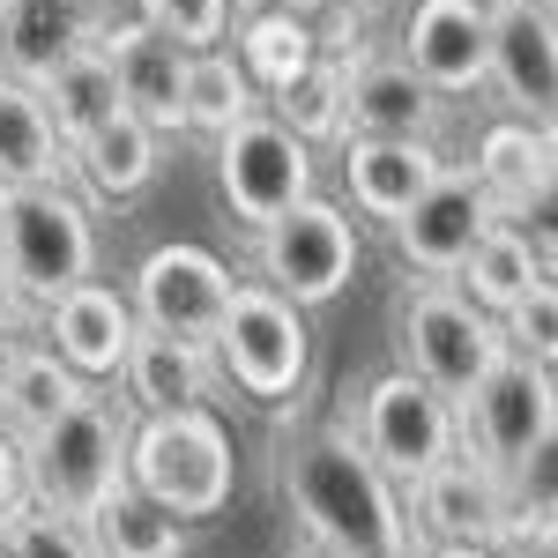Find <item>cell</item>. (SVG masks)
<instances>
[{
	"instance_id": "cell-1",
	"label": "cell",
	"mask_w": 558,
	"mask_h": 558,
	"mask_svg": "<svg viewBox=\"0 0 558 558\" xmlns=\"http://www.w3.org/2000/svg\"><path fill=\"white\" fill-rule=\"evenodd\" d=\"M283 492L291 514L320 551L343 558H417L425 536L402 507V484H387L380 462L350 439V425H313L283 439Z\"/></svg>"
},
{
	"instance_id": "cell-2",
	"label": "cell",
	"mask_w": 558,
	"mask_h": 558,
	"mask_svg": "<svg viewBox=\"0 0 558 558\" xmlns=\"http://www.w3.org/2000/svg\"><path fill=\"white\" fill-rule=\"evenodd\" d=\"M15 447H23V499L75 521L128 476V417L112 410V395H89V387L45 432L15 439Z\"/></svg>"
},
{
	"instance_id": "cell-3",
	"label": "cell",
	"mask_w": 558,
	"mask_h": 558,
	"mask_svg": "<svg viewBox=\"0 0 558 558\" xmlns=\"http://www.w3.org/2000/svg\"><path fill=\"white\" fill-rule=\"evenodd\" d=\"M128 484H142L157 507H172L179 521H209L231 507V484H239V462H231V432L202 410H157L128 432Z\"/></svg>"
},
{
	"instance_id": "cell-4",
	"label": "cell",
	"mask_w": 558,
	"mask_h": 558,
	"mask_svg": "<svg viewBox=\"0 0 558 558\" xmlns=\"http://www.w3.org/2000/svg\"><path fill=\"white\" fill-rule=\"evenodd\" d=\"M0 223H8V299H23L31 313L97 276V231L89 209L68 194V179L0 194Z\"/></svg>"
},
{
	"instance_id": "cell-5",
	"label": "cell",
	"mask_w": 558,
	"mask_h": 558,
	"mask_svg": "<svg viewBox=\"0 0 558 558\" xmlns=\"http://www.w3.org/2000/svg\"><path fill=\"white\" fill-rule=\"evenodd\" d=\"M209 350L223 357V380H239V395L254 402H291L313 365V336H305V305H291L268 283H231V299L216 313Z\"/></svg>"
},
{
	"instance_id": "cell-6",
	"label": "cell",
	"mask_w": 558,
	"mask_h": 558,
	"mask_svg": "<svg viewBox=\"0 0 558 558\" xmlns=\"http://www.w3.org/2000/svg\"><path fill=\"white\" fill-rule=\"evenodd\" d=\"M350 439L380 462L387 484H417L425 470H439L454 447H462V417H454V402L447 395H432L410 365H395L380 380L357 395V410H350Z\"/></svg>"
},
{
	"instance_id": "cell-7",
	"label": "cell",
	"mask_w": 558,
	"mask_h": 558,
	"mask_svg": "<svg viewBox=\"0 0 558 558\" xmlns=\"http://www.w3.org/2000/svg\"><path fill=\"white\" fill-rule=\"evenodd\" d=\"M357 216L343 202H320V194H305L291 209L276 216V223H260L254 231V268L268 291H283L291 305H328L350 291V276H357Z\"/></svg>"
},
{
	"instance_id": "cell-8",
	"label": "cell",
	"mask_w": 558,
	"mask_h": 558,
	"mask_svg": "<svg viewBox=\"0 0 558 558\" xmlns=\"http://www.w3.org/2000/svg\"><path fill=\"white\" fill-rule=\"evenodd\" d=\"M507 357V336H499V320L470 305L454 283H417L410 305H402V365L432 387V395H447L454 410L470 402V387L492 373Z\"/></svg>"
},
{
	"instance_id": "cell-9",
	"label": "cell",
	"mask_w": 558,
	"mask_h": 558,
	"mask_svg": "<svg viewBox=\"0 0 558 558\" xmlns=\"http://www.w3.org/2000/svg\"><path fill=\"white\" fill-rule=\"evenodd\" d=\"M470 425V454H484L492 470H529L544 462L558 439V380L544 357L507 350L484 380L470 387V402L454 410Z\"/></svg>"
},
{
	"instance_id": "cell-10",
	"label": "cell",
	"mask_w": 558,
	"mask_h": 558,
	"mask_svg": "<svg viewBox=\"0 0 558 558\" xmlns=\"http://www.w3.org/2000/svg\"><path fill=\"white\" fill-rule=\"evenodd\" d=\"M216 186H223L231 216L246 231H260L291 202L313 194V149L276 112H246V120H231V128L216 134Z\"/></svg>"
},
{
	"instance_id": "cell-11",
	"label": "cell",
	"mask_w": 558,
	"mask_h": 558,
	"mask_svg": "<svg viewBox=\"0 0 558 558\" xmlns=\"http://www.w3.org/2000/svg\"><path fill=\"white\" fill-rule=\"evenodd\" d=\"M484 83L514 120L551 128L558 105V15L544 0H484Z\"/></svg>"
},
{
	"instance_id": "cell-12",
	"label": "cell",
	"mask_w": 558,
	"mask_h": 558,
	"mask_svg": "<svg viewBox=\"0 0 558 558\" xmlns=\"http://www.w3.org/2000/svg\"><path fill=\"white\" fill-rule=\"evenodd\" d=\"M231 268L209 254V246H157V254H142L134 268V291H128V313L134 328H157V336H186V343H209L216 336V313L231 299Z\"/></svg>"
},
{
	"instance_id": "cell-13",
	"label": "cell",
	"mask_w": 558,
	"mask_h": 558,
	"mask_svg": "<svg viewBox=\"0 0 558 558\" xmlns=\"http://www.w3.org/2000/svg\"><path fill=\"white\" fill-rule=\"evenodd\" d=\"M492 223H499V209H492V194L476 186V172H454V165H447L410 209L387 223V239H395L402 268H417L425 283H454V268L470 260V246Z\"/></svg>"
},
{
	"instance_id": "cell-14",
	"label": "cell",
	"mask_w": 558,
	"mask_h": 558,
	"mask_svg": "<svg viewBox=\"0 0 558 558\" xmlns=\"http://www.w3.org/2000/svg\"><path fill=\"white\" fill-rule=\"evenodd\" d=\"M507 514H514L507 470H492L470 447H454L439 470H425L410 484V521H417V536H432V544H499L507 536Z\"/></svg>"
},
{
	"instance_id": "cell-15",
	"label": "cell",
	"mask_w": 558,
	"mask_h": 558,
	"mask_svg": "<svg viewBox=\"0 0 558 558\" xmlns=\"http://www.w3.org/2000/svg\"><path fill=\"white\" fill-rule=\"evenodd\" d=\"M97 52L120 83V112L149 120L157 134H186V45L149 31L142 15L97 23Z\"/></svg>"
},
{
	"instance_id": "cell-16",
	"label": "cell",
	"mask_w": 558,
	"mask_h": 558,
	"mask_svg": "<svg viewBox=\"0 0 558 558\" xmlns=\"http://www.w3.org/2000/svg\"><path fill=\"white\" fill-rule=\"evenodd\" d=\"M402 68L432 97L484 89V0H417L402 23Z\"/></svg>"
},
{
	"instance_id": "cell-17",
	"label": "cell",
	"mask_w": 558,
	"mask_h": 558,
	"mask_svg": "<svg viewBox=\"0 0 558 558\" xmlns=\"http://www.w3.org/2000/svg\"><path fill=\"white\" fill-rule=\"evenodd\" d=\"M45 328H52V357H60L75 380H112L120 357H128V343H134L128 291L83 276L75 291H60V299L45 305Z\"/></svg>"
},
{
	"instance_id": "cell-18",
	"label": "cell",
	"mask_w": 558,
	"mask_h": 558,
	"mask_svg": "<svg viewBox=\"0 0 558 558\" xmlns=\"http://www.w3.org/2000/svg\"><path fill=\"white\" fill-rule=\"evenodd\" d=\"M447 172L439 142H402V134H343V186H350V209L357 216H395L425 194L432 179Z\"/></svg>"
},
{
	"instance_id": "cell-19",
	"label": "cell",
	"mask_w": 558,
	"mask_h": 558,
	"mask_svg": "<svg viewBox=\"0 0 558 558\" xmlns=\"http://www.w3.org/2000/svg\"><path fill=\"white\" fill-rule=\"evenodd\" d=\"M97 0H0V75L45 83L68 52L97 45Z\"/></svg>"
},
{
	"instance_id": "cell-20",
	"label": "cell",
	"mask_w": 558,
	"mask_h": 558,
	"mask_svg": "<svg viewBox=\"0 0 558 558\" xmlns=\"http://www.w3.org/2000/svg\"><path fill=\"white\" fill-rule=\"evenodd\" d=\"M476 186L492 194L499 223L514 216H551V128L544 120H499V128L476 142Z\"/></svg>"
},
{
	"instance_id": "cell-21",
	"label": "cell",
	"mask_w": 558,
	"mask_h": 558,
	"mask_svg": "<svg viewBox=\"0 0 558 558\" xmlns=\"http://www.w3.org/2000/svg\"><path fill=\"white\" fill-rule=\"evenodd\" d=\"M112 380L128 387V402L142 417H157V410H202L209 387H216V365H209V343L134 328V343H128V357H120Z\"/></svg>"
},
{
	"instance_id": "cell-22",
	"label": "cell",
	"mask_w": 558,
	"mask_h": 558,
	"mask_svg": "<svg viewBox=\"0 0 558 558\" xmlns=\"http://www.w3.org/2000/svg\"><path fill=\"white\" fill-rule=\"evenodd\" d=\"M447 97H432L402 60H365L343 75V134H402V142H432L439 134Z\"/></svg>"
},
{
	"instance_id": "cell-23",
	"label": "cell",
	"mask_w": 558,
	"mask_h": 558,
	"mask_svg": "<svg viewBox=\"0 0 558 558\" xmlns=\"http://www.w3.org/2000/svg\"><path fill=\"white\" fill-rule=\"evenodd\" d=\"M165 149V134L149 128V120H134V112H112L105 128H89L75 149H68V172L89 186V202H134L149 179H157V157Z\"/></svg>"
},
{
	"instance_id": "cell-24",
	"label": "cell",
	"mask_w": 558,
	"mask_h": 558,
	"mask_svg": "<svg viewBox=\"0 0 558 558\" xmlns=\"http://www.w3.org/2000/svg\"><path fill=\"white\" fill-rule=\"evenodd\" d=\"M536 276H551V239H529L521 223H492V231L470 246V260L454 268V291L499 320Z\"/></svg>"
},
{
	"instance_id": "cell-25",
	"label": "cell",
	"mask_w": 558,
	"mask_h": 558,
	"mask_svg": "<svg viewBox=\"0 0 558 558\" xmlns=\"http://www.w3.org/2000/svg\"><path fill=\"white\" fill-rule=\"evenodd\" d=\"M83 529H89V544H97V558H186V521L172 507H157L128 476L83 514Z\"/></svg>"
},
{
	"instance_id": "cell-26",
	"label": "cell",
	"mask_w": 558,
	"mask_h": 558,
	"mask_svg": "<svg viewBox=\"0 0 558 558\" xmlns=\"http://www.w3.org/2000/svg\"><path fill=\"white\" fill-rule=\"evenodd\" d=\"M68 179V142L45 120V97L15 75H0V194Z\"/></svg>"
},
{
	"instance_id": "cell-27",
	"label": "cell",
	"mask_w": 558,
	"mask_h": 558,
	"mask_svg": "<svg viewBox=\"0 0 558 558\" xmlns=\"http://www.w3.org/2000/svg\"><path fill=\"white\" fill-rule=\"evenodd\" d=\"M45 97V120H52V134L75 149L89 128H105L112 112H120V83H112V68H105V52L97 45H83V52H68L45 83H31Z\"/></svg>"
},
{
	"instance_id": "cell-28",
	"label": "cell",
	"mask_w": 558,
	"mask_h": 558,
	"mask_svg": "<svg viewBox=\"0 0 558 558\" xmlns=\"http://www.w3.org/2000/svg\"><path fill=\"white\" fill-rule=\"evenodd\" d=\"M343 75H350V68L328 52V45H320L299 75H291V83H276L260 105H268L283 128L299 134L305 149H313V142H343Z\"/></svg>"
},
{
	"instance_id": "cell-29",
	"label": "cell",
	"mask_w": 558,
	"mask_h": 558,
	"mask_svg": "<svg viewBox=\"0 0 558 558\" xmlns=\"http://www.w3.org/2000/svg\"><path fill=\"white\" fill-rule=\"evenodd\" d=\"M313 52H320V31L305 23L299 8H254V15L239 23V52H231V60H239L246 83L268 97L276 83H291Z\"/></svg>"
},
{
	"instance_id": "cell-30",
	"label": "cell",
	"mask_w": 558,
	"mask_h": 558,
	"mask_svg": "<svg viewBox=\"0 0 558 558\" xmlns=\"http://www.w3.org/2000/svg\"><path fill=\"white\" fill-rule=\"evenodd\" d=\"M89 380H75L52 350H15V365H8V387H0V432L8 439H31L45 432Z\"/></svg>"
},
{
	"instance_id": "cell-31",
	"label": "cell",
	"mask_w": 558,
	"mask_h": 558,
	"mask_svg": "<svg viewBox=\"0 0 558 558\" xmlns=\"http://www.w3.org/2000/svg\"><path fill=\"white\" fill-rule=\"evenodd\" d=\"M260 112V89L246 83V68L231 60V45H202L186 52V134H223L231 120Z\"/></svg>"
},
{
	"instance_id": "cell-32",
	"label": "cell",
	"mask_w": 558,
	"mask_h": 558,
	"mask_svg": "<svg viewBox=\"0 0 558 558\" xmlns=\"http://www.w3.org/2000/svg\"><path fill=\"white\" fill-rule=\"evenodd\" d=\"M0 551L8 558H97V544H89V529L75 514H52L38 499H23V507L0 514Z\"/></svg>"
},
{
	"instance_id": "cell-33",
	"label": "cell",
	"mask_w": 558,
	"mask_h": 558,
	"mask_svg": "<svg viewBox=\"0 0 558 558\" xmlns=\"http://www.w3.org/2000/svg\"><path fill=\"white\" fill-rule=\"evenodd\" d=\"M134 15L149 31H165L172 45H186V52L231 38V0H134Z\"/></svg>"
},
{
	"instance_id": "cell-34",
	"label": "cell",
	"mask_w": 558,
	"mask_h": 558,
	"mask_svg": "<svg viewBox=\"0 0 558 558\" xmlns=\"http://www.w3.org/2000/svg\"><path fill=\"white\" fill-rule=\"evenodd\" d=\"M499 336H507V350L551 365V350H558V291H551V276H536V283L499 313Z\"/></svg>"
},
{
	"instance_id": "cell-35",
	"label": "cell",
	"mask_w": 558,
	"mask_h": 558,
	"mask_svg": "<svg viewBox=\"0 0 558 558\" xmlns=\"http://www.w3.org/2000/svg\"><path fill=\"white\" fill-rule=\"evenodd\" d=\"M8 507H23V447L0 432V514Z\"/></svg>"
},
{
	"instance_id": "cell-36",
	"label": "cell",
	"mask_w": 558,
	"mask_h": 558,
	"mask_svg": "<svg viewBox=\"0 0 558 558\" xmlns=\"http://www.w3.org/2000/svg\"><path fill=\"white\" fill-rule=\"evenodd\" d=\"M417 558H492V544H432V551Z\"/></svg>"
},
{
	"instance_id": "cell-37",
	"label": "cell",
	"mask_w": 558,
	"mask_h": 558,
	"mask_svg": "<svg viewBox=\"0 0 558 558\" xmlns=\"http://www.w3.org/2000/svg\"><path fill=\"white\" fill-rule=\"evenodd\" d=\"M8 305L15 299H8V223H0V313H8Z\"/></svg>"
},
{
	"instance_id": "cell-38",
	"label": "cell",
	"mask_w": 558,
	"mask_h": 558,
	"mask_svg": "<svg viewBox=\"0 0 558 558\" xmlns=\"http://www.w3.org/2000/svg\"><path fill=\"white\" fill-rule=\"evenodd\" d=\"M254 8H299V0H231V15H254Z\"/></svg>"
},
{
	"instance_id": "cell-39",
	"label": "cell",
	"mask_w": 558,
	"mask_h": 558,
	"mask_svg": "<svg viewBox=\"0 0 558 558\" xmlns=\"http://www.w3.org/2000/svg\"><path fill=\"white\" fill-rule=\"evenodd\" d=\"M15 350H23L15 336H0V387H8V365H15Z\"/></svg>"
},
{
	"instance_id": "cell-40",
	"label": "cell",
	"mask_w": 558,
	"mask_h": 558,
	"mask_svg": "<svg viewBox=\"0 0 558 558\" xmlns=\"http://www.w3.org/2000/svg\"><path fill=\"white\" fill-rule=\"evenodd\" d=\"M320 8H336V15H357V8H373V0H320Z\"/></svg>"
},
{
	"instance_id": "cell-41",
	"label": "cell",
	"mask_w": 558,
	"mask_h": 558,
	"mask_svg": "<svg viewBox=\"0 0 558 558\" xmlns=\"http://www.w3.org/2000/svg\"><path fill=\"white\" fill-rule=\"evenodd\" d=\"M492 558H544V551H499V544H492Z\"/></svg>"
},
{
	"instance_id": "cell-42",
	"label": "cell",
	"mask_w": 558,
	"mask_h": 558,
	"mask_svg": "<svg viewBox=\"0 0 558 558\" xmlns=\"http://www.w3.org/2000/svg\"><path fill=\"white\" fill-rule=\"evenodd\" d=\"M313 558H343V551H313Z\"/></svg>"
},
{
	"instance_id": "cell-43",
	"label": "cell",
	"mask_w": 558,
	"mask_h": 558,
	"mask_svg": "<svg viewBox=\"0 0 558 558\" xmlns=\"http://www.w3.org/2000/svg\"><path fill=\"white\" fill-rule=\"evenodd\" d=\"M544 8H551V0H544Z\"/></svg>"
},
{
	"instance_id": "cell-44",
	"label": "cell",
	"mask_w": 558,
	"mask_h": 558,
	"mask_svg": "<svg viewBox=\"0 0 558 558\" xmlns=\"http://www.w3.org/2000/svg\"><path fill=\"white\" fill-rule=\"evenodd\" d=\"M0 558H8V551H0Z\"/></svg>"
}]
</instances>
